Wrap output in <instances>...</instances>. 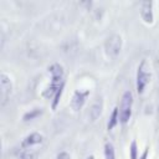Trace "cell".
<instances>
[{
    "instance_id": "6da1fadb",
    "label": "cell",
    "mask_w": 159,
    "mask_h": 159,
    "mask_svg": "<svg viewBox=\"0 0 159 159\" xmlns=\"http://www.w3.org/2000/svg\"><path fill=\"white\" fill-rule=\"evenodd\" d=\"M42 142H43V137L37 132L26 135L20 144V150H19L20 159H36L40 148L42 145Z\"/></svg>"
},
{
    "instance_id": "7a4b0ae2",
    "label": "cell",
    "mask_w": 159,
    "mask_h": 159,
    "mask_svg": "<svg viewBox=\"0 0 159 159\" xmlns=\"http://www.w3.org/2000/svg\"><path fill=\"white\" fill-rule=\"evenodd\" d=\"M48 75H50V83L43 91L45 98H53L57 89L61 87V84L65 82L63 80V68L58 63H53L48 67Z\"/></svg>"
},
{
    "instance_id": "3957f363",
    "label": "cell",
    "mask_w": 159,
    "mask_h": 159,
    "mask_svg": "<svg viewBox=\"0 0 159 159\" xmlns=\"http://www.w3.org/2000/svg\"><path fill=\"white\" fill-rule=\"evenodd\" d=\"M132 107H133V94L130 91H125L122 96L119 104V122L122 124H127L132 117Z\"/></svg>"
},
{
    "instance_id": "277c9868",
    "label": "cell",
    "mask_w": 159,
    "mask_h": 159,
    "mask_svg": "<svg viewBox=\"0 0 159 159\" xmlns=\"http://www.w3.org/2000/svg\"><path fill=\"white\" fill-rule=\"evenodd\" d=\"M149 81H150V72H148L147 61L143 60L139 63L138 71H137V92H138V94H142L144 92Z\"/></svg>"
},
{
    "instance_id": "5b68a950",
    "label": "cell",
    "mask_w": 159,
    "mask_h": 159,
    "mask_svg": "<svg viewBox=\"0 0 159 159\" xmlns=\"http://www.w3.org/2000/svg\"><path fill=\"white\" fill-rule=\"evenodd\" d=\"M12 92V84H11V80L10 76L6 75L5 72H1L0 75V104L1 107H4L7 101L10 99Z\"/></svg>"
},
{
    "instance_id": "8992f818",
    "label": "cell",
    "mask_w": 159,
    "mask_h": 159,
    "mask_svg": "<svg viewBox=\"0 0 159 159\" xmlns=\"http://www.w3.org/2000/svg\"><path fill=\"white\" fill-rule=\"evenodd\" d=\"M106 52L109 57H117L122 50V37L119 35H112L104 43Z\"/></svg>"
},
{
    "instance_id": "52a82bcc",
    "label": "cell",
    "mask_w": 159,
    "mask_h": 159,
    "mask_svg": "<svg viewBox=\"0 0 159 159\" xmlns=\"http://www.w3.org/2000/svg\"><path fill=\"white\" fill-rule=\"evenodd\" d=\"M153 1H143L140 2V17L145 24H153L154 21V12H153Z\"/></svg>"
},
{
    "instance_id": "ba28073f",
    "label": "cell",
    "mask_w": 159,
    "mask_h": 159,
    "mask_svg": "<svg viewBox=\"0 0 159 159\" xmlns=\"http://www.w3.org/2000/svg\"><path fill=\"white\" fill-rule=\"evenodd\" d=\"M87 96H88V91H86V92H82V91H78V89L75 91V93L72 96V99H71V103H70L71 108L73 111H80L83 107V104L87 99Z\"/></svg>"
},
{
    "instance_id": "9c48e42d",
    "label": "cell",
    "mask_w": 159,
    "mask_h": 159,
    "mask_svg": "<svg viewBox=\"0 0 159 159\" xmlns=\"http://www.w3.org/2000/svg\"><path fill=\"white\" fill-rule=\"evenodd\" d=\"M102 109H103V101L101 98H96V101L91 104L89 107V112H88V116L91 118L92 122L97 120L101 114H102Z\"/></svg>"
},
{
    "instance_id": "30bf717a",
    "label": "cell",
    "mask_w": 159,
    "mask_h": 159,
    "mask_svg": "<svg viewBox=\"0 0 159 159\" xmlns=\"http://www.w3.org/2000/svg\"><path fill=\"white\" fill-rule=\"evenodd\" d=\"M118 120H119V111H118V107H116V108L113 109L112 114H111L109 122H108V124H107V129H108V130H112V129L117 125Z\"/></svg>"
},
{
    "instance_id": "8fae6325",
    "label": "cell",
    "mask_w": 159,
    "mask_h": 159,
    "mask_svg": "<svg viewBox=\"0 0 159 159\" xmlns=\"http://www.w3.org/2000/svg\"><path fill=\"white\" fill-rule=\"evenodd\" d=\"M104 159H116L114 147L111 142H107L104 144Z\"/></svg>"
},
{
    "instance_id": "7c38bea8",
    "label": "cell",
    "mask_w": 159,
    "mask_h": 159,
    "mask_svg": "<svg viewBox=\"0 0 159 159\" xmlns=\"http://www.w3.org/2000/svg\"><path fill=\"white\" fill-rule=\"evenodd\" d=\"M63 87H65V82L61 84V87L57 89V92L55 93V96H53V98H52V109H53V111L57 108V106H58V103H60V98H61V96H62Z\"/></svg>"
},
{
    "instance_id": "4fadbf2b",
    "label": "cell",
    "mask_w": 159,
    "mask_h": 159,
    "mask_svg": "<svg viewBox=\"0 0 159 159\" xmlns=\"http://www.w3.org/2000/svg\"><path fill=\"white\" fill-rule=\"evenodd\" d=\"M41 113H42V111H41V109H32V111H30V112L25 113V114H24V117H22V119H24L25 122H27V120H32V119H35L36 117H39Z\"/></svg>"
},
{
    "instance_id": "5bb4252c",
    "label": "cell",
    "mask_w": 159,
    "mask_h": 159,
    "mask_svg": "<svg viewBox=\"0 0 159 159\" xmlns=\"http://www.w3.org/2000/svg\"><path fill=\"white\" fill-rule=\"evenodd\" d=\"M129 152H130V159H137L138 150H137V142H135V140H133V142L130 143V149H129Z\"/></svg>"
},
{
    "instance_id": "9a60e30c",
    "label": "cell",
    "mask_w": 159,
    "mask_h": 159,
    "mask_svg": "<svg viewBox=\"0 0 159 159\" xmlns=\"http://www.w3.org/2000/svg\"><path fill=\"white\" fill-rule=\"evenodd\" d=\"M56 159H70V154L66 153V152H61V153L57 154Z\"/></svg>"
},
{
    "instance_id": "2e32d148",
    "label": "cell",
    "mask_w": 159,
    "mask_h": 159,
    "mask_svg": "<svg viewBox=\"0 0 159 159\" xmlns=\"http://www.w3.org/2000/svg\"><path fill=\"white\" fill-rule=\"evenodd\" d=\"M148 152H149V148L147 147V148H145V150L143 152V154H142V157H140L139 159H147V157H148Z\"/></svg>"
},
{
    "instance_id": "e0dca14e",
    "label": "cell",
    "mask_w": 159,
    "mask_h": 159,
    "mask_svg": "<svg viewBox=\"0 0 159 159\" xmlns=\"http://www.w3.org/2000/svg\"><path fill=\"white\" fill-rule=\"evenodd\" d=\"M87 159H94V157H93V155H89V157H88Z\"/></svg>"
}]
</instances>
